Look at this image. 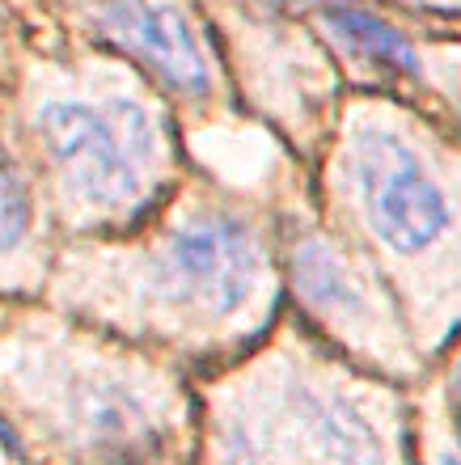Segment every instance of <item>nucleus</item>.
Here are the masks:
<instances>
[{"mask_svg":"<svg viewBox=\"0 0 461 465\" xmlns=\"http://www.w3.org/2000/svg\"><path fill=\"white\" fill-rule=\"evenodd\" d=\"M440 465H461V457L457 453H445V457H440Z\"/></svg>","mask_w":461,"mask_h":465,"instance_id":"9","label":"nucleus"},{"mask_svg":"<svg viewBox=\"0 0 461 465\" xmlns=\"http://www.w3.org/2000/svg\"><path fill=\"white\" fill-rule=\"evenodd\" d=\"M288 275L292 288L305 305H314L317 313H335L343 322H365L368 318V292L356 267L317 232L296 237L288 254Z\"/></svg>","mask_w":461,"mask_h":465,"instance_id":"5","label":"nucleus"},{"mask_svg":"<svg viewBox=\"0 0 461 465\" xmlns=\"http://www.w3.org/2000/svg\"><path fill=\"white\" fill-rule=\"evenodd\" d=\"M453 385H457V398H461V364H457V377H453Z\"/></svg>","mask_w":461,"mask_h":465,"instance_id":"10","label":"nucleus"},{"mask_svg":"<svg viewBox=\"0 0 461 465\" xmlns=\"http://www.w3.org/2000/svg\"><path fill=\"white\" fill-rule=\"evenodd\" d=\"M35 229V195L22 165L13 161L9 144L0 140V258L17 254Z\"/></svg>","mask_w":461,"mask_h":465,"instance_id":"6","label":"nucleus"},{"mask_svg":"<svg viewBox=\"0 0 461 465\" xmlns=\"http://www.w3.org/2000/svg\"><path fill=\"white\" fill-rule=\"evenodd\" d=\"M317 436H322V444H326L339 461H352V465H373L376 461L373 431L365 428V419L356 415V411H347L343 402H335L330 411L317 415Z\"/></svg>","mask_w":461,"mask_h":465,"instance_id":"7","label":"nucleus"},{"mask_svg":"<svg viewBox=\"0 0 461 465\" xmlns=\"http://www.w3.org/2000/svg\"><path fill=\"white\" fill-rule=\"evenodd\" d=\"M386 5H406V9H432V13H461V0H386Z\"/></svg>","mask_w":461,"mask_h":465,"instance_id":"8","label":"nucleus"},{"mask_svg":"<svg viewBox=\"0 0 461 465\" xmlns=\"http://www.w3.org/2000/svg\"><path fill=\"white\" fill-rule=\"evenodd\" d=\"M343 170L368 237L394 258L436 250L457 224V199L449 195L432 157L389 114L365 111L352 123Z\"/></svg>","mask_w":461,"mask_h":465,"instance_id":"2","label":"nucleus"},{"mask_svg":"<svg viewBox=\"0 0 461 465\" xmlns=\"http://www.w3.org/2000/svg\"><path fill=\"white\" fill-rule=\"evenodd\" d=\"M267 271L263 237L242 212L199 208L178 221L148 258V288L161 305L195 318H237Z\"/></svg>","mask_w":461,"mask_h":465,"instance_id":"4","label":"nucleus"},{"mask_svg":"<svg viewBox=\"0 0 461 465\" xmlns=\"http://www.w3.org/2000/svg\"><path fill=\"white\" fill-rule=\"evenodd\" d=\"M73 22L174 102L207 106L229 89V64L199 0H73Z\"/></svg>","mask_w":461,"mask_h":465,"instance_id":"3","label":"nucleus"},{"mask_svg":"<svg viewBox=\"0 0 461 465\" xmlns=\"http://www.w3.org/2000/svg\"><path fill=\"white\" fill-rule=\"evenodd\" d=\"M17 64L25 127L64 203L94 216H127L140 208L165 165L170 123L161 89L97 43L22 55Z\"/></svg>","mask_w":461,"mask_h":465,"instance_id":"1","label":"nucleus"}]
</instances>
